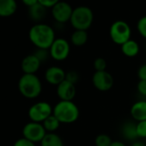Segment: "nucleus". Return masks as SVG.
Wrapping results in <instances>:
<instances>
[{
  "mask_svg": "<svg viewBox=\"0 0 146 146\" xmlns=\"http://www.w3.org/2000/svg\"><path fill=\"white\" fill-rule=\"evenodd\" d=\"M46 8L41 5L40 4H36L35 5L29 8V17L35 22H40L46 16Z\"/></svg>",
  "mask_w": 146,
  "mask_h": 146,
  "instance_id": "obj_18",
  "label": "nucleus"
},
{
  "mask_svg": "<svg viewBox=\"0 0 146 146\" xmlns=\"http://www.w3.org/2000/svg\"><path fill=\"white\" fill-rule=\"evenodd\" d=\"M66 72L58 66H50L45 71V79L46 81L54 86H58L63 81L65 80Z\"/></svg>",
  "mask_w": 146,
  "mask_h": 146,
  "instance_id": "obj_11",
  "label": "nucleus"
},
{
  "mask_svg": "<svg viewBox=\"0 0 146 146\" xmlns=\"http://www.w3.org/2000/svg\"><path fill=\"white\" fill-rule=\"evenodd\" d=\"M60 0H39V4H40L41 5H43L47 9V8H52Z\"/></svg>",
  "mask_w": 146,
  "mask_h": 146,
  "instance_id": "obj_30",
  "label": "nucleus"
},
{
  "mask_svg": "<svg viewBox=\"0 0 146 146\" xmlns=\"http://www.w3.org/2000/svg\"><path fill=\"white\" fill-rule=\"evenodd\" d=\"M137 31L138 33L140 34V35L146 39V16L144 17H142L137 23Z\"/></svg>",
  "mask_w": 146,
  "mask_h": 146,
  "instance_id": "obj_24",
  "label": "nucleus"
},
{
  "mask_svg": "<svg viewBox=\"0 0 146 146\" xmlns=\"http://www.w3.org/2000/svg\"><path fill=\"white\" fill-rule=\"evenodd\" d=\"M34 54L40 59L41 63L46 61L50 57V52L47 49H37V51Z\"/></svg>",
  "mask_w": 146,
  "mask_h": 146,
  "instance_id": "obj_26",
  "label": "nucleus"
},
{
  "mask_svg": "<svg viewBox=\"0 0 146 146\" xmlns=\"http://www.w3.org/2000/svg\"><path fill=\"white\" fill-rule=\"evenodd\" d=\"M137 134L138 137L146 139V120L137 123Z\"/></svg>",
  "mask_w": 146,
  "mask_h": 146,
  "instance_id": "obj_25",
  "label": "nucleus"
},
{
  "mask_svg": "<svg viewBox=\"0 0 146 146\" xmlns=\"http://www.w3.org/2000/svg\"><path fill=\"white\" fill-rule=\"evenodd\" d=\"M94 69L96 71H103L107 69V61L103 58H96L94 61Z\"/></svg>",
  "mask_w": 146,
  "mask_h": 146,
  "instance_id": "obj_23",
  "label": "nucleus"
},
{
  "mask_svg": "<svg viewBox=\"0 0 146 146\" xmlns=\"http://www.w3.org/2000/svg\"><path fill=\"white\" fill-rule=\"evenodd\" d=\"M47 132L46 131L42 123L30 121L23 128V136L24 138L33 142L40 143Z\"/></svg>",
  "mask_w": 146,
  "mask_h": 146,
  "instance_id": "obj_7",
  "label": "nucleus"
},
{
  "mask_svg": "<svg viewBox=\"0 0 146 146\" xmlns=\"http://www.w3.org/2000/svg\"><path fill=\"white\" fill-rule=\"evenodd\" d=\"M17 11L16 0H0V17H9Z\"/></svg>",
  "mask_w": 146,
  "mask_h": 146,
  "instance_id": "obj_15",
  "label": "nucleus"
},
{
  "mask_svg": "<svg viewBox=\"0 0 146 146\" xmlns=\"http://www.w3.org/2000/svg\"><path fill=\"white\" fill-rule=\"evenodd\" d=\"M52 114L62 124H71L79 118V108L73 101H59L52 110Z\"/></svg>",
  "mask_w": 146,
  "mask_h": 146,
  "instance_id": "obj_2",
  "label": "nucleus"
},
{
  "mask_svg": "<svg viewBox=\"0 0 146 146\" xmlns=\"http://www.w3.org/2000/svg\"><path fill=\"white\" fill-rule=\"evenodd\" d=\"M94 20L93 11L87 6H78L73 9L70 17V24L75 30L87 31L92 25Z\"/></svg>",
  "mask_w": 146,
  "mask_h": 146,
  "instance_id": "obj_4",
  "label": "nucleus"
},
{
  "mask_svg": "<svg viewBox=\"0 0 146 146\" xmlns=\"http://www.w3.org/2000/svg\"><path fill=\"white\" fill-rule=\"evenodd\" d=\"M71 43L76 46H82L88 41V33L85 30H75L70 36Z\"/></svg>",
  "mask_w": 146,
  "mask_h": 146,
  "instance_id": "obj_20",
  "label": "nucleus"
},
{
  "mask_svg": "<svg viewBox=\"0 0 146 146\" xmlns=\"http://www.w3.org/2000/svg\"><path fill=\"white\" fill-rule=\"evenodd\" d=\"M131 146H146V144H145V142H143V141H134Z\"/></svg>",
  "mask_w": 146,
  "mask_h": 146,
  "instance_id": "obj_33",
  "label": "nucleus"
},
{
  "mask_svg": "<svg viewBox=\"0 0 146 146\" xmlns=\"http://www.w3.org/2000/svg\"><path fill=\"white\" fill-rule=\"evenodd\" d=\"M56 92L60 101H73L77 94L76 84L64 80L57 86Z\"/></svg>",
  "mask_w": 146,
  "mask_h": 146,
  "instance_id": "obj_12",
  "label": "nucleus"
},
{
  "mask_svg": "<svg viewBox=\"0 0 146 146\" xmlns=\"http://www.w3.org/2000/svg\"><path fill=\"white\" fill-rule=\"evenodd\" d=\"M70 46L69 42L63 38H56L49 48L50 57L56 61L66 59L70 54Z\"/></svg>",
  "mask_w": 146,
  "mask_h": 146,
  "instance_id": "obj_8",
  "label": "nucleus"
},
{
  "mask_svg": "<svg viewBox=\"0 0 146 146\" xmlns=\"http://www.w3.org/2000/svg\"><path fill=\"white\" fill-rule=\"evenodd\" d=\"M22 2L23 3V5H25L26 6L32 7L34 5H35L36 4L39 3V0H22Z\"/></svg>",
  "mask_w": 146,
  "mask_h": 146,
  "instance_id": "obj_32",
  "label": "nucleus"
},
{
  "mask_svg": "<svg viewBox=\"0 0 146 146\" xmlns=\"http://www.w3.org/2000/svg\"><path fill=\"white\" fill-rule=\"evenodd\" d=\"M65 80L76 84L78 80H79V75L78 73L75 70H70L66 72V77H65Z\"/></svg>",
  "mask_w": 146,
  "mask_h": 146,
  "instance_id": "obj_27",
  "label": "nucleus"
},
{
  "mask_svg": "<svg viewBox=\"0 0 146 146\" xmlns=\"http://www.w3.org/2000/svg\"><path fill=\"white\" fill-rule=\"evenodd\" d=\"M145 144H146V139H145Z\"/></svg>",
  "mask_w": 146,
  "mask_h": 146,
  "instance_id": "obj_35",
  "label": "nucleus"
},
{
  "mask_svg": "<svg viewBox=\"0 0 146 146\" xmlns=\"http://www.w3.org/2000/svg\"><path fill=\"white\" fill-rule=\"evenodd\" d=\"M41 146H64L62 138L56 132L46 133L42 141L40 142Z\"/></svg>",
  "mask_w": 146,
  "mask_h": 146,
  "instance_id": "obj_19",
  "label": "nucleus"
},
{
  "mask_svg": "<svg viewBox=\"0 0 146 146\" xmlns=\"http://www.w3.org/2000/svg\"><path fill=\"white\" fill-rule=\"evenodd\" d=\"M121 135L128 141H136L138 137L137 134V123L132 121H126L121 127Z\"/></svg>",
  "mask_w": 146,
  "mask_h": 146,
  "instance_id": "obj_16",
  "label": "nucleus"
},
{
  "mask_svg": "<svg viewBox=\"0 0 146 146\" xmlns=\"http://www.w3.org/2000/svg\"><path fill=\"white\" fill-rule=\"evenodd\" d=\"M18 90L27 99L37 98L42 91V84L36 74H23L18 81Z\"/></svg>",
  "mask_w": 146,
  "mask_h": 146,
  "instance_id": "obj_3",
  "label": "nucleus"
},
{
  "mask_svg": "<svg viewBox=\"0 0 146 146\" xmlns=\"http://www.w3.org/2000/svg\"><path fill=\"white\" fill-rule=\"evenodd\" d=\"M13 146H36V145L35 143H33V142H31V141H29V140H28L23 137L22 138L17 139L15 142Z\"/></svg>",
  "mask_w": 146,
  "mask_h": 146,
  "instance_id": "obj_28",
  "label": "nucleus"
},
{
  "mask_svg": "<svg viewBox=\"0 0 146 146\" xmlns=\"http://www.w3.org/2000/svg\"><path fill=\"white\" fill-rule=\"evenodd\" d=\"M113 78L107 70L95 71L92 77V84L94 87L102 92L110 90L113 86Z\"/></svg>",
  "mask_w": 146,
  "mask_h": 146,
  "instance_id": "obj_9",
  "label": "nucleus"
},
{
  "mask_svg": "<svg viewBox=\"0 0 146 146\" xmlns=\"http://www.w3.org/2000/svg\"><path fill=\"white\" fill-rule=\"evenodd\" d=\"M52 110L53 108H52L50 103L46 102H38L29 108L28 115L30 121L42 123L52 114Z\"/></svg>",
  "mask_w": 146,
  "mask_h": 146,
  "instance_id": "obj_6",
  "label": "nucleus"
},
{
  "mask_svg": "<svg viewBox=\"0 0 146 146\" xmlns=\"http://www.w3.org/2000/svg\"><path fill=\"white\" fill-rule=\"evenodd\" d=\"M60 124L61 123L59 122V120L53 114L49 116L46 119H45L42 122V125H43V126H44V128L47 133L55 132L58 129Z\"/></svg>",
  "mask_w": 146,
  "mask_h": 146,
  "instance_id": "obj_21",
  "label": "nucleus"
},
{
  "mask_svg": "<svg viewBox=\"0 0 146 146\" xmlns=\"http://www.w3.org/2000/svg\"><path fill=\"white\" fill-rule=\"evenodd\" d=\"M131 115L137 122L146 120V101H137L134 102L130 110Z\"/></svg>",
  "mask_w": 146,
  "mask_h": 146,
  "instance_id": "obj_14",
  "label": "nucleus"
},
{
  "mask_svg": "<svg viewBox=\"0 0 146 146\" xmlns=\"http://www.w3.org/2000/svg\"><path fill=\"white\" fill-rule=\"evenodd\" d=\"M137 90L141 96L146 97V80H139L137 85Z\"/></svg>",
  "mask_w": 146,
  "mask_h": 146,
  "instance_id": "obj_29",
  "label": "nucleus"
},
{
  "mask_svg": "<svg viewBox=\"0 0 146 146\" xmlns=\"http://www.w3.org/2000/svg\"><path fill=\"white\" fill-rule=\"evenodd\" d=\"M120 47H121L122 53L128 58L136 57L138 54L139 50H140L138 43L136 40H131V39L126 41L125 43H124L123 45H121Z\"/></svg>",
  "mask_w": 146,
  "mask_h": 146,
  "instance_id": "obj_17",
  "label": "nucleus"
},
{
  "mask_svg": "<svg viewBox=\"0 0 146 146\" xmlns=\"http://www.w3.org/2000/svg\"><path fill=\"white\" fill-rule=\"evenodd\" d=\"M110 146H126V145L121 141H113Z\"/></svg>",
  "mask_w": 146,
  "mask_h": 146,
  "instance_id": "obj_34",
  "label": "nucleus"
},
{
  "mask_svg": "<svg viewBox=\"0 0 146 146\" xmlns=\"http://www.w3.org/2000/svg\"><path fill=\"white\" fill-rule=\"evenodd\" d=\"M109 35L113 43L121 46L131 40V30L127 23L119 20L111 25L109 29Z\"/></svg>",
  "mask_w": 146,
  "mask_h": 146,
  "instance_id": "obj_5",
  "label": "nucleus"
},
{
  "mask_svg": "<svg viewBox=\"0 0 146 146\" xmlns=\"http://www.w3.org/2000/svg\"><path fill=\"white\" fill-rule=\"evenodd\" d=\"M113 140L108 134H99L95 138V145L96 146H110Z\"/></svg>",
  "mask_w": 146,
  "mask_h": 146,
  "instance_id": "obj_22",
  "label": "nucleus"
},
{
  "mask_svg": "<svg viewBox=\"0 0 146 146\" xmlns=\"http://www.w3.org/2000/svg\"><path fill=\"white\" fill-rule=\"evenodd\" d=\"M137 78L139 80H146V64H142L137 70Z\"/></svg>",
  "mask_w": 146,
  "mask_h": 146,
  "instance_id": "obj_31",
  "label": "nucleus"
},
{
  "mask_svg": "<svg viewBox=\"0 0 146 146\" xmlns=\"http://www.w3.org/2000/svg\"><path fill=\"white\" fill-rule=\"evenodd\" d=\"M29 38L37 49L47 50L56 39L53 29L45 23H36L32 26L29 31Z\"/></svg>",
  "mask_w": 146,
  "mask_h": 146,
  "instance_id": "obj_1",
  "label": "nucleus"
},
{
  "mask_svg": "<svg viewBox=\"0 0 146 146\" xmlns=\"http://www.w3.org/2000/svg\"><path fill=\"white\" fill-rule=\"evenodd\" d=\"M41 62L33 53L24 57L21 63V68L23 74H35L40 67Z\"/></svg>",
  "mask_w": 146,
  "mask_h": 146,
  "instance_id": "obj_13",
  "label": "nucleus"
},
{
  "mask_svg": "<svg viewBox=\"0 0 146 146\" xmlns=\"http://www.w3.org/2000/svg\"><path fill=\"white\" fill-rule=\"evenodd\" d=\"M73 12L72 7L67 2L59 1L52 8V15L58 23H65L70 20Z\"/></svg>",
  "mask_w": 146,
  "mask_h": 146,
  "instance_id": "obj_10",
  "label": "nucleus"
}]
</instances>
